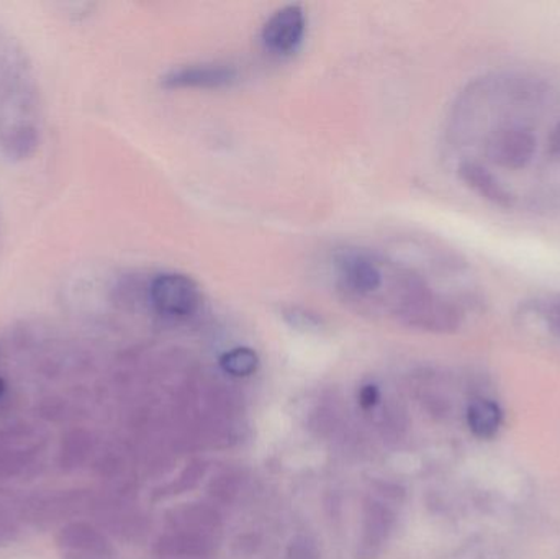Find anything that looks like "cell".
Masks as SVG:
<instances>
[{"label": "cell", "instance_id": "cell-1", "mask_svg": "<svg viewBox=\"0 0 560 559\" xmlns=\"http://www.w3.org/2000/svg\"><path fill=\"white\" fill-rule=\"evenodd\" d=\"M43 95L32 56L0 23V153L12 163L32 160L43 141Z\"/></svg>", "mask_w": 560, "mask_h": 559}, {"label": "cell", "instance_id": "cell-2", "mask_svg": "<svg viewBox=\"0 0 560 559\" xmlns=\"http://www.w3.org/2000/svg\"><path fill=\"white\" fill-rule=\"evenodd\" d=\"M332 281L339 294L352 304H368L381 288L385 258L365 248H342L331 263Z\"/></svg>", "mask_w": 560, "mask_h": 559}, {"label": "cell", "instance_id": "cell-3", "mask_svg": "<svg viewBox=\"0 0 560 559\" xmlns=\"http://www.w3.org/2000/svg\"><path fill=\"white\" fill-rule=\"evenodd\" d=\"M148 299L154 312L167 321H187L202 305L197 282L177 272H163L153 278L148 286Z\"/></svg>", "mask_w": 560, "mask_h": 559}, {"label": "cell", "instance_id": "cell-4", "mask_svg": "<svg viewBox=\"0 0 560 559\" xmlns=\"http://www.w3.org/2000/svg\"><path fill=\"white\" fill-rule=\"evenodd\" d=\"M538 148V140L532 128L509 124L493 131L487 143V154L503 170L520 171L532 163Z\"/></svg>", "mask_w": 560, "mask_h": 559}, {"label": "cell", "instance_id": "cell-5", "mask_svg": "<svg viewBox=\"0 0 560 559\" xmlns=\"http://www.w3.org/2000/svg\"><path fill=\"white\" fill-rule=\"evenodd\" d=\"M306 32L305 12L300 5L278 10L262 28V43L276 55H292L302 45Z\"/></svg>", "mask_w": 560, "mask_h": 559}, {"label": "cell", "instance_id": "cell-6", "mask_svg": "<svg viewBox=\"0 0 560 559\" xmlns=\"http://www.w3.org/2000/svg\"><path fill=\"white\" fill-rule=\"evenodd\" d=\"M238 79V71L229 65H190L173 69L164 75L163 88L166 89H219L233 84Z\"/></svg>", "mask_w": 560, "mask_h": 559}, {"label": "cell", "instance_id": "cell-7", "mask_svg": "<svg viewBox=\"0 0 560 559\" xmlns=\"http://www.w3.org/2000/svg\"><path fill=\"white\" fill-rule=\"evenodd\" d=\"M459 176L477 196L489 200L493 206L510 209L515 203V197L497 179L495 174L476 161H464L459 166Z\"/></svg>", "mask_w": 560, "mask_h": 559}, {"label": "cell", "instance_id": "cell-8", "mask_svg": "<svg viewBox=\"0 0 560 559\" xmlns=\"http://www.w3.org/2000/svg\"><path fill=\"white\" fill-rule=\"evenodd\" d=\"M467 422L474 435L492 439L502 426V410L492 400H476L470 404Z\"/></svg>", "mask_w": 560, "mask_h": 559}, {"label": "cell", "instance_id": "cell-9", "mask_svg": "<svg viewBox=\"0 0 560 559\" xmlns=\"http://www.w3.org/2000/svg\"><path fill=\"white\" fill-rule=\"evenodd\" d=\"M220 364L230 376L246 377L258 370L259 358L252 348H235L223 354Z\"/></svg>", "mask_w": 560, "mask_h": 559}, {"label": "cell", "instance_id": "cell-10", "mask_svg": "<svg viewBox=\"0 0 560 559\" xmlns=\"http://www.w3.org/2000/svg\"><path fill=\"white\" fill-rule=\"evenodd\" d=\"M377 400V387L371 386V384H369V386L362 387L361 393H359V403H361V406L364 407V409H371L372 406H375Z\"/></svg>", "mask_w": 560, "mask_h": 559}, {"label": "cell", "instance_id": "cell-11", "mask_svg": "<svg viewBox=\"0 0 560 559\" xmlns=\"http://www.w3.org/2000/svg\"><path fill=\"white\" fill-rule=\"evenodd\" d=\"M548 151L551 156H560V118L552 125L548 137Z\"/></svg>", "mask_w": 560, "mask_h": 559}, {"label": "cell", "instance_id": "cell-12", "mask_svg": "<svg viewBox=\"0 0 560 559\" xmlns=\"http://www.w3.org/2000/svg\"><path fill=\"white\" fill-rule=\"evenodd\" d=\"M3 391H5V381L0 377V396H2Z\"/></svg>", "mask_w": 560, "mask_h": 559}]
</instances>
